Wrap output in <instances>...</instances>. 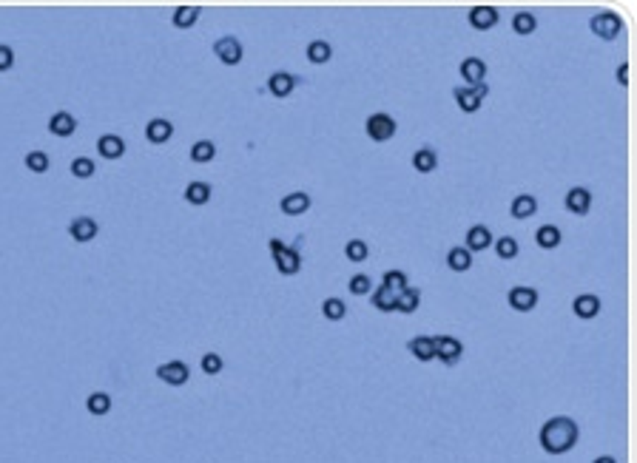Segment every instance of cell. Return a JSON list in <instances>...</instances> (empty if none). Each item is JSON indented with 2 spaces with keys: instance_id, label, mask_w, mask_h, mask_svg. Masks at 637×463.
<instances>
[{
  "instance_id": "24",
  "label": "cell",
  "mask_w": 637,
  "mask_h": 463,
  "mask_svg": "<svg viewBox=\"0 0 637 463\" xmlns=\"http://www.w3.org/2000/svg\"><path fill=\"white\" fill-rule=\"evenodd\" d=\"M421 307V290L418 287H407V290H401L395 293V313H415Z\"/></svg>"
},
{
  "instance_id": "5",
  "label": "cell",
  "mask_w": 637,
  "mask_h": 463,
  "mask_svg": "<svg viewBox=\"0 0 637 463\" xmlns=\"http://www.w3.org/2000/svg\"><path fill=\"white\" fill-rule=\"evenodd\" d=\"M589 29H592V34H598L600 40H615L623 32V17L618 12H598L592 20H589Z\"/></svg>"
},
{
  "instance_id": "29",
  "label": "cell",
  "mask_w": 637,
  "mask_h": 463,
  "mask_svg": "<svg viewBox=\"0 0 637 463\" xmlns=\"http://www.w3.org/2000/svg\"><path fill=\"white\" fill-rule=\"evenodd\" d=\"M330 57H333V49H330L327 40H311L308 43V60L313 65H324Z\"/></svg>"
},
{
  "instance_id": "10",
  "label": "cell",
  "mask_w": 637,
  "mask_h": 463,
  "mask_svg": "<svg viewBox=\"0 0 637 463\" xmlns=\"http://www.w3.org/2000/svg\"><path fill=\"white\" fill-rule=\"evenodd\" d=\"M498 9L495 6H473L469 9V14H467V20H469V26L473 29H478V32H489V29H495L498 26Z\"/></svg>"
},
{
  "instance_id": "13",
  "label": "cell",
  "mask_w": 637,
  "mask_h": 463,
  "mask_svg": "<svg viewBox=\"0 0 637 463\" xmlns=\"http://www.w3.org/2000/svg\"><path fill=\"white\" fill-rule=\"evenodd\" d=\"M563 205H566V211H569V214L586 216L589 211H592V194H589L586 188H572L569 194H566Z\"/></svg>"
},
{
  "instance_id": "36",
  "label": "cell",
  "mask_w": 637,
  "mask_h": 463,
  "mask_svg": "<svg viewBox=\"0 0 637 463\" xmlns=\"http://www.w3.org/2000/svg\"><path fill=\"white\" fill-rule=\"evenodd\" d=\"M23 162H26V168L32 174H46V171H49V165H52V159H49V154H46V151H29Z\"/></svg>"
},
{
  "instance_id": "11",
  "label": "cell",
  "mask_w": 637,
  "mask_h": 463,
  "mask_svg": "<svg viewBox=\"0 0 637 463\" xmlns=\"http://www.w3.org/2000/svg\"><path fill=\"white\" fill-rule=\"evenodd\" d=\"M97 234H100V225L91 216H75L68 222V236L75 242H91V239H97Z\"/></svg>"
},
{
  "instance_id": "39",
  "label": "cell",
  "mask_w": 637,
  "mask_h": 463,
  "mask_svg": "<svg viewBox=\"0 0 637 463\" xmlns=\"http://www.w3.org/2000/svg\"><path fill=\"white\" fill-rule=\"evenodd\" d=\"M347 290L353 296H367L373 290V282H370V276L367 273H356V276H350V282H347Z\"/></svg>"
},
{
  "instance_id": "33",
  "label": "cell",
  "mask_w": 637,
  "mask_h": 463,
  "mask_svg": "<svg viewBox=\"0 0 637 463\" xmlns=\"http://www.w3.org/2000/svg\"><path fill=\"white\" fill-rule=\"evenodd\" d=\"M373 307L379 313H395V293L387 290L384 285L379 290H373Z\"/></svg>"
},
{
  "instance_id": "3",
  "label": "cell",
  "mask_w": 637,
  "mask_h": 463,
  "mask_svg": "<svg viewBox=\"0 0 637 463\" xmlns=\"http://www.w3.org/2000/svg\"><path fill=\"white\" fill-rule=\"evenodd\" d=\"M487 91H489L487 83H478V85H458V88H453V100H455V105H458L464 114H476V111L484 105Z\"/></svg>"
},
{
  "instance_id": "27",
  "label": "cell",
  "mask_w": 637,
  "mask_h": 463,
  "mask_svg": "<svg viewBox=\"0 0 637 463\" xmlns=\"http://www.w3.org/2000/svg\"><path fill=\"white\" fill-rule=\"evenodd\" d=\"M185 202H188V205H208V202H210V185L202 182V179L188 182V188H185Z\"/></svg>"
},
{
  "instance_id": "28",
  "label": "cell",
  "mask_w": 637,
  "mask_h": 463,
  "mask_svg": "<svg viewBox=\"0 0 637 463\" xmlns=\"http://www.w3.org/2000/svg\"><path fill=\"white\" fill-rule=\"evenodd\" d=\"M447 267L455 270V273H467L469 267H473V253H469L467 247H453L450 253H447Z\"/></svg>"
},
{
  "instance_id": "32",
  "label": "cell",
  "mask_w": 637,
  "mask_h": 463,
  "mask_svg": "<svg viewBox=\"0 0 637 463\" xmlns=\"http://www.w3.org/2000/svg\"><path fill=\"white\" fill-rule=\"evenodd\" d=\"M199 14H202L199 6H179V9L174 12V26H177V29H191L194 23L199 20Z\"/></svg>"
},
{
  "instance_id": "6",
  "label": "cell",
  "mask_w": 637,
  "mask_h": 463,
  "mask_svg": "<svg viewBox=\"0 0 637 463\" xmlns=\"http://www.w3.org/2000/svg\"><path fill=\"white\" fill-rule=\"evenodd\" d=\"M433 350H435V358H438L441 364L453 367V364H458L461 356H464V344H461L458 338H453V336H435V338H433Z\"/></svg>"
},
{
  "instance_id": "41",
  "label": "cell",
  "mask_w": 637,
  "mask_h": 463,
  "mask_svg": "<svg viewBox=\"0 0 637 463\" xmlns=\"http://www.w3.org/2000/svg\"><path fill=\"white\" fill-rule=\"evenodd\" d=\"M94 171H97V165H94L88 156H77V159L72 162V176H77V179H91Z\"/></svg>"
},
{
  "instance_id": "31",
  "label": "cell",
  "mask_w": 637,
  "mask_h": 463,
  "mask_svg": "<svg viewBox=\"0 0 637 463\" xmlns=\"http://www.w3.org/2000/svg\"><path fill=\"white\" fill-rule=\"evenodd\" d=\"M214 156H217V145L210 140H197L191 145V162H197V165H205V162H210Z\"/></svg>"
},
{
  "instance_id": "25",
  "label": "cell",
  "mask_w": 637,
  "mask_h": 463,
  "mask_svg": "<svg viewBox=\"0 0 637 463\" xmlns=\"http://www.w3.org/2000/svg\"><path fill=\"white\" fill-rule=\"evenodd\" d=\"M407 350L413 353L415 361H433L435 358V350H433V336H415L410 338Z\"/></svg>"
},
{
  "instance_id": "7",
  "label": "cell",
  "mask_w": 637,
  "mask_h": 463,
  "mask_svg": "<svg viewBox=\"0 0 637 463\" xmlns=\"http://www.w3.org/2000/svg\"><path fill=\"white\" fill-rule=\"evenodd\" d=\"M157 378L168 387H185L188 378H191V367L185 361H165L157 367Z\"/></svg>"
},
{
  "instance_id": "2",
  "label": "cell",
  "mask_w": 637,
  "mask_h": 463,
  "mask_svg": "<svg viewBox=\"0 0 637 463\" xmlns=\"http://www.w3.org/2000/svg\"><path fill=\"white\" fill-rule=\"evenodd\" d=\"M268 250H271V256L276 262V270L282 276H296L302 270V256H299V250L296 247H288L282 239H271L268 242Z\"/></svg>"
},
{
  "instance_id": "16",
  "label": "cell",
  "mask_w": 637,
  "mask_h": 463,
  "mask_svg": "<svg viewBox=\"0 0 637 463\" xmlns=\"http://www.w3.org/2000/svg\"><path fill=\"white\" fill-rule=\"evenodd\" d=\"M174 136V125L165 120V117H154L148 125H146V140L151 145H165Z\"/></svg>"
},
{
  "instance_id": "22",
  "label": "cell",
  "mask_w": 637,
  "mask_h": 463,
  "mask_svg": "<svg viewBox=\"0 0 637 463\" xmlns=\"http://www.w3.org/2000/svg\"><path fill=\"white\" fill-rule=\"evenodd\" d=\"M49 131L55 136H72L77 131V120L68 111H57V114H52V120H49Z\"/></svg>"
},
{
  "instance_id": "21",
  "label": "cell",
  "mask_w": 637,
  "mask_h": 463,
  "mask_svg": "<svg viewBox=\"0 0 637 463\" xmlns=\"http://www.w3.org/2000/svg\"><path fill=\"white\" fill-rule=\"evenodd\" d=\"M535 211H538V199L532 194H518L509 205L512 219H529V216H535Z\"/></svg>"
},
{
  "instance_id": "18",
  "label": "cell",
  "mask_w": 637,
  "mask_h": 463,
  "mask_svg": "<svg viewBox=\"0 0 637 463\" xmlns=\"http://www.w3.org/2000/svg\"><path fill=\"white\" fill-rule=\"evenodd\" d=\"M492 245V234H489V227L487 225H473L467 230V250L469 253H481V250H487Z\"/></svg>"
},
{
  "instance_id": "14",
  "label": "cell",
  "mask_w": 637,
  "mask_h": 463,
  "mask_svg": "<svg viewBox=\"0 0 637 463\" xmlns=\"http://www.w3.org/2000/svg\"><path fill=\"white\" fill-rule=\"evenodd\" d=\"M282 207V214L285 216H302V214H308V207H311V196L304 194V191H293V194H285L279 202Z\"/></svg>"
},
{
  "instance_id": "4",
  "label": "cell",
  "mask_w": 637,
  "mask_h": 463,
  "mask_svg": "<svg viewBox=\"0 0 637 463\" xmlns=\"http://www.w3.org/2000/svg\"><path fill=\"white\" fill-rule=\"evenodd\" d=\"M395 120L390 117V114H384V111H375V114H370L367 117V123H364V131H367V136L373 143H387V140H393L395 136Z\"/></svg>"
},
{
  "instance_id": "8",
  "label": "cell",
  "mask_w": 637,
  "mask_h": 463,
  "mask_svg": "<svg viewBox=\"0 0 637 463\" xmlns=\"http://www.w3.org/2000/svg\"><path fill=\"white\" fill-rule=\"evenodd\" d=\"M507 305L512 310H518V313H529V310L538 307V290L529 287V285H515L507 293Z\"/></svg>"
},
{
  "instance_id": "42",
  "label": "cell",
  "mask_w": 637,
  "mask_h": 463,
  "mask_svg": "<svg viewBox=\"0 0 637 463\" xmlns=\"http://www.w3.org/2000/svg\"><path fill=\"white\" fill-rule=\"evenodd\" d=\"M12 65H14V52L6 43H0V72H9Z\"/></svg>"
},
{
  "instance_id": "12",
  "label": "cell",
  "mask_w": 637,
  "mask_h": 463,
  "mask_svg": "<svg viewBox=\"0 0 637 463\" xmlns=\"http://www.w3.org/2000/svg\"><path fill=\"white\" fill-rule=\"evenodd\" d=\"M458 72H461V80L467 85H478L487 77V63L481 57H464L461 65H458Z\"/></svg>"
},
{
  "instance_id": "9",
  "label": "cell",
  "mask_w": 637,
  "mask_h": 463,
  "mask_svg": "<svg viewBox=\"0 0 637 463\" xmlns=\"http://www.w3.org/2000/svg\"><path fill=\"white\" fill-rule=\"evenodd\" d=\"M214 54H217L219 63H225V65H239L242 57H245L242 43H239L237 37H231V34H225V37H219V40L214 43Z\"/></svg>"
},
{
  "instance_id": "19",
  "label": "cell",
  "mask_w": 637,
  "mask_h": 463,
  "mask_svg": "<svg viewBox=\"0 0 637 463\" xmlns=\"http://www.w3.org/2000/svg\"><path fill=\"white\" fill-rule=\"evenodd\" d=\"M97 151L103 159H120L126 154V140L117 134H103L97 140Z\"/></svg>"
},
{
  "instance_id": "34",
  "label": "cell",
  "mask_w": 637,
  "mask_h": 463,
  "mask_svg": "<svg viewBox=\"0 0 637 463\" xmlns=\"http://www.w3.org/2000/svg\"><path fill=\"white\" fill-rule=\"evenodd\" d=\"M322 316H324L327 321H342V318L347 316V305L342 302V298L330 296V298H324V302H322Z\"/></svg>"
},
{
  "instance_id": "40",
  "label": "cell",
  "mask_w": 637,
  "mask_h": 463,
  "mask_svg": "<svg viewBox=\"0 0 637 463\" xmlns=\"http://www.w3.org/2000/svg\"><path fill=\"white\" fill-rule=\"evenodd\" d=\"M199 367H202V373H205V375H219V373H222V367H225V361H222V356H219V353H205V356H202V361H199Z\"/></svg>"
},
{
  "instance_id": "30",
  "label": "cell",
  "mask_w": 637,
  "mask_h": 463,
  "mask_svg": "<svg viewBox=\"0 0 637 463\" xmlns=\"http://www.w3.org/2000/svg\"><path fill=\"white\" fill-rule=\"evenodd\" d=\"M535 29H538V17H535L532 12H515V17H512V32H515V34L527 37V34H532Z\"/></svg>"
},
{
  "instance_id": "43",
  "label": "cell",
  "mask_w": 637,
  "mask_h": 463,
  "mask_svg": "<svg viewBox=\"0 0 637 463\" xmlns=\"http://www.w3.org/2000/svg\"><path fill=\"white\" fill-rule=\"evenodd\" d=\"M618 83H620V85H629V63H620V65H618Z\"/></svg>"
},
{
  "instance_id": "26",
  "label": "cell",
  "mask_w": 637,
  "mask_h": 463,
  "mask_svg": "<svg viewBox=\"0 0 637 463\" xmlns=\"http://www.w3.org/2000/svg\"><path fill=\"white\" fill-rule=\"evenodd\" d=\"M413 168L418 171V174H433L435 168H438V154L433 151V148H418L415 154H413Z\"/></svg>"
},
{
  "instance_id": "20",
  "label": "cell",
  "mask_w": 637,
  "mask_h": 463,
  "mask_svg": "<svg viewBox=\"0 0 637 463\" xmlns=\"http://www.w3.org/2000/svg\"><path fill=\"white\" fill-rule=\"evenodd\" d=\"M111 407H114V401H111L108 392H103V389L88 392V398H86V409H88V415H94V418H106V415L111 412Z\"/></svg>"
},
{
  "instance_id": "17",
  "label": "cell",
  "mask_w": 637,
  "mask_h": 463,
  "mask_svg": "<svg viewBox=\"0 0 637 463\" xmlns=\"http://www.w3.org/2000/svg\"><path fill=\"white\" fill-rule=\"evenodd\" d=\"M572 313H575L578 318H583V321L595 318V316L600 313V298H598L595 293H580L575 302H572Z\"/></svg>"
},
{
  "instance_id": "23",
  "label": "cell",
  "mask_w": 637,
  "mask_h": 463,
  "mask_svg": "<svg viewBox=\"0 0 637 463\" xmlns=\"http://www.w3.org/2000/svg\"><path fill=\"white\" fill-rule=\"evenodd\" d=\"M535 242H538V247H544V250H555L563 242V234H560L558 225H540L535 230Z\"/></svg>"
},
{
  "instance_id": "35",
  "label": "cell",
  "mask_w": 637,
  "mask_h": 463,
  "mask_svg": "<svg viewBox=\"0 0 637 463\" xmlns=\"http://www.w3.org/2000/svg\"><path fill=\"white\" fill-rule=\"evenodd\" d=\"M344 256H347V262H367V256H370V247H367V242L364 239H350L347 245H344Z\"/></svg>"
},
{
  "instance_id": "38",
  "label": "cell",
  "mask_w": 637,
  "mask_h": 463,
  "mask_svg": "<svg viewBox=\"0 0 637 463\" xmlns=\"http://www.w3.org/2000/svg\"><path fill=\"white\" fill-rule=\"evenodd\" d=\"M382 285H384L387 290H393V293H401V290H407V287H410V279H407V273H404V270H387Z\"/></svg>"
},
{
  "instance_id": "44",
  "label": "cell",
  "mask_w": 637,
  "mask_h": 463,
  "mask_svg": "<svg viewBox=\"0 0 637 463\" xmlns=\"http://www.w3.org/2000/svg\"><path fill=\"white\" fill-rule=\"evenodd\" d=\"M592 463H618L615 457H611V455H600V457H595Z\"/></svg>"
},
{
  "instance_id": "37",
  "label": "cell",
  "mask_w": 637,
  "mask_h": 463,
  "mask_svg": "<svg viewBox=\"0 0 637 463\" xmlns=\"http://www.w3.org/2000/svg\"><path fill=\"white\" fill-rule=\"evenodd\" d=\"M492 245H495V253H498V259H501V262L515 259V256H518V250H521V247H518V239H515V236H501L498 242H492Z\"/></svg>"
},
{
  "instance_id": "15",
  "label": "cell",
  "mask_w": 637,
  "mask_h": 463,
  "mask_svg": "<svg viewBox=\"0 0 637 463\" xmlns=\"http://www.w3.org/2000/svg\"><path fill=\"white\" fill-rule=\"evenodd\" d=\"M293 88H296V77H293L291 72H273V74L268 77V91H271L273 97H279V100L291 97Z\"/></svg>"
},
{
  "instance_id": "1",
  "label": "cell",
  "mask_w": 637,
  "mask_h": 463,
  "mask_svg": "<svg viewBox=\"0 0 637 463\" xmlns=\"http://www.w3.org/2000/svg\"><path fill=\"white\" fill-rule=\"evenodd\" d=\"M578 435H580L578 421H572L569 415H555V418H549L544 426H540L538 444L547 455H563V452L575 449Z\"/></svg>"
}]
</instances>
